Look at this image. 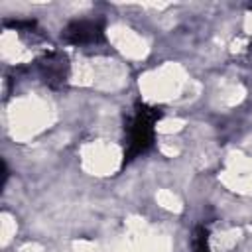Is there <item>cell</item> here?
Here are the masks:
<instances>
[{
    "instance_id": "cell-2",
    "label": "cell",
    "mask_w": 252,
    "mask_h": 252,
    "mask_svg": "<svg viewBox=\"0 0 252 252\" xmlns=\"http://www.w3.org/2000/svg\"><path fill=\"white\" fill-rule=\"evenodd\" d=\"M69 45H93L104 41V26L100 20H73L63 30Z\"/></svg>"
},
{
    "instance_id": "cell-4",
    "label": "cell",
    "mask_w": 252,
    "mask_h": 252,
    "mask_svg": "<svg viewBox=\"0 0 252 252\" xmlns=\"http://www.w3.org/2000/svg\"><path fill=\"white\" fill-rule=\"evenodd\" d=\"M191 248H193V252H211V248H209V230H207V226H203V224L195 226V230H193V238H191Z\"/></svg>"
},
{
    "instance_id": "cell-5",
    "label": "cell",
    "mask_w": 252,
    "mask_h": 252,
    "mask_svg": "<svg viewBox=\"0 0 252 252\" xmlns=\"http://www.w3.org/2000/svg\"><path fill=\"white\" fill-rule=\"evenodd\" d=\"M4 26L16 30L18 33H35L37 32V22L35 20H6Z\"/></svg>"
},
{
    "instance_id": "cell-3",
    "label": "cell",
    "mask_w": 252,
    "mask_h": 252,
    "mask_svg": "<svg viewBox=\"0 0 252 252\" xmlns=\"http://www.w3.org/2000/svg\"><path fill=\"white\" fill-rule=\"evenodd\" d=\"M37 67H39L41 79L49 87H53V89L63 87L67 83V79H69V59L61 51H49V53H45L37 61Z\"/></svg>"
},
{
    "instance_id": "cell-1",
    "label": "cell",
    "mask_w": 252,
    "mask_h": 252,
    "mask_svg": "<svg viewBox=\"0 0 252 252\" xmlns=\"http://www.w3.org/2000/svg\"><path fill=\"white\" fill-rule=\"evenodd\" d=\"M161 108L138 100L132 108V114L126 120V142H124V163L140 158L154 146L156 124L161 118Z\"/></svg>"
}]
</instances>
